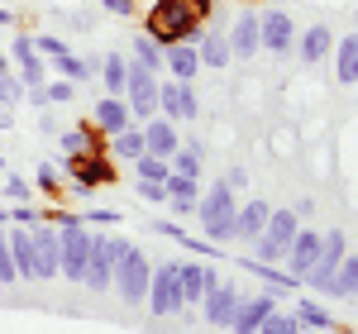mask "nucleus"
Segmentation results:
<instances>
[{
    "label": "nucleus",
    "instance_id": "603ef678",
    "mask_svg": "<svg viewBox=\"0 0 358 334\" xmlns=\"http://www.w3.org/2000/svg\"><path fill=\"white\" fill-rule=\"evenodd\" d=\"M354 301H358V291H354Z\"/></svg>",
    "mask_w": 358,
    "mask_h": 334
},
{
    "label": "nucleus",
    "instance_id": "09e8293b",
    "mask_svg": "<svg viewBox=\"0 0 358 334\" xmlns=\"http://www.w3.org/2000/svg\"><path fill=\"white\" fill-rule=\"evenodd\" d=\"M234 5H268V0H234Z\"/></svg>",
    "mask_w": 358,
    "mask_h": 334
},
{
    "label": "nucleus",
    "instance_id": "cd10ccee",
    "mask_svg": "<svg viewBox=\"0 0 358 334\" xmlns=\"http://www.w3.org/2000/svg\"><path fill=\"white\" fill-rule=\"evenodd\" d=\"M330 48H334V34H330L325 24H310V29L301 34V57H306V62H320Z\"/></svg>",
    "mask_w": 358,
    "mask_h": 334
},
{
    "label": "nucleus",
    "instance_id": "412c9836",
    "mask_svg": "<svg viewBox=\"0 0 358 334\" xmlns=\"http://www.w3.org/2000/svg\"><path fill=\"white\" fill-rule=\"evenodd\" d=\"M129 106H124V96H106V101H96V129L101 134H120V129H129Z\"/></svg>",
    "mask_w": 358,
    "mask_h": 334
},
{
    "label": "nucleus",
    "instance_id": "b1692460",
    "mask_svg": "<svg viewBox=\"0 0 358 334\" xmlns=\"http://www.w3.org/2000/svg\"><path fill=\"white\" fill-rule=\"evenodd\" d=\"M239 268H244V273H253V277H263L273 291H296V286H301V277L282 273L277 263H263V258H239Z\"/></svg>",
    "mask_w": 358,
    "mask_h": 334
},
{
    "label": "nucleus",
    "instance_id": "8fccbe9b",
    "mask_svg": "<svg viewBox=\"0 0 358 334\" xmlns=\"http://www.w3.org/2000/svg\"><path fill=\"white\" fill-rule=\"evenodd\" d=\"M0 172H5V158H0Z\"/></svg>",
    "mask_w": 358,
    "mask_h": 334
},
{
    "label": "nucleus",
    "instance_id": "1a4fd4ad",
    "mask_svg": "<svg viewBox=\"0 0 358 334\" xmlns=\"http://www.w3.org/2000/svg\"><path fill=\"white\" fill-rule=\"evenodd\" d=\"M344 253H349V239L339 234V229H330V234H320V258H315V268L306 273V286H315V291H325L334 277V268L344 263Z\"/></svg>",
    "mask_w": 358,
    "mask_h": 334
},
{
    "label": "nucleus",
    "instance_id": "bb28decb",
    "mask_svg": "<svg viewBox=\"0 0 358 334\" xmlns=\"http://www.w3.org/2000/svg\"><path fill=\"white\" fill-rule=\"evenodd\" d=\"M101 82H106V91L110 96H124V82H129V57H120V53H110V57H101Z\"/></svg>",
    "mask_w": 358,
    "mask_h": 334
},
{
    "label": "nucleus",
    "instance_id": "4468645a",
    "mask_svg": "<svg viewBox=\"0 0 358 334\" xmlns=\"http://www.w3.org/2000/svg\"><path fill=\"white\" fill-rule=\"evenodd\" d=\"M5 239H10V258H15L20 282H38V253H34V234H29V224H15Z\"/></svg>",
    "mask_w": 358,
    "mask_h": 334
},
{
    "label": "nucleus",
    "instance_id": "f704fd0d",
    "mask_svg": "<svg viewBox=\"0 0 358 334\" xmlns=\"http://www.w3.org/2000/svg\"><path fill=\"white\" fill-rule=\"evenodd\" d=\"M134 167H138V177H148V182H167V158H153V153H143V158H134Z\"/></svg>",
    "mask_w": 358,
    "mask_h": 334
},
{
    "label": "nucleus",
    "instance_id": "dca6fc26",
    "mask_svg": "<svg viewBox=\"0 0 358 334\" xmlns=\"http://www.w3.org/2000/svg\"><path fill=\"white\" fill-rule=\"evenodd\" d=\"M29 234H34V253H38V282L43 277H57V224L48 220H38V224H29Z\"/></svg>",
    "mask_w": 358,
    "mask_h": 334
},
{
    "label": "nucleus",
    "instance_id": "6ab92c4d",
    "mask_svg": "<svg viewBox=\"0 0 358 334\" xmlns=\"http://www.w3.org/2000/svg\"><path fill=\"white\" fill-rule=\"evenodd\" d=\"M224 38H229V53L239 57V62H244V57H253L258 48H263V38H258V15H239V20H234V29H229Z\"/></svg>",
    "mask_w": 358,
    "mask_h": 334
},
{
    "label": "nucleus",
    "instance_id": "f03ea898",
    "mask_svg": "<svg viewBox=\"0 0 358 334\" xmlns=\"http://www.w3.org/2000/svg\"><path fill=\"white\" fill-rule=\"evenodd\" d=\"M234 187L229 182H215V187H206V191L196 196V220L206 224V239L210 244H229L234 239Z\"/></svg>",
    "mask_w": 358,
    "mask_h": 334
},
{
    "label": "nucleus",
    "instance_id": "79ce46f5",
    "mask_svg": "<svg viewBox=\"0 0 358 334\" xmlns=\"http://www.w3.org/2000/svg\"><path fill=\"white\" fill-rule=\"evenodd\" d=\"M29 57H38V53H34V38L20 34V38H15V62H29Z\"/></svg>",
    "mask_w": 358,
    "mask_h": 334
},
{
    "label": "nucleus",
    "instance_id": "c85d7f7f",
    "mask_svg": "<svg viewBox=\"0 0 358 334\" xmlns=\"http://www.w3.org/2000/svg\"><path fill=\"white\" fill-rule=\"evenodd\" d=\"M48 67H53L57 77H67V82H86V77L101 67V62H86V57H77V53H57Z\"/></svg>",
    "mask_w": 358,
    "mask_h": 334
},
{
    "label": "nucleus",
    "instance_id": "37998d69",
    "mask_svg": "<svg viewBox=\"0 0 358 334\" xmlns=\"http://www.w3.org/2000/svg\"><path fill=\"white\" fill-rule=\"evenodd\" d=\"M101 5H106V10H110V15H120V20H124V15H129V10H134V0H101Z\"/></svg>",
    "mask_w": 358,
    "mask_h": 334
},
{
    "label": "nucleus",
    "instance_id": "ea45409f",
    "mask_svg": "<svg viewBox=\"0 0 358 334\" xmlns=\"http://www.w3.org/2000/svg\"><path fill=\"white\" fill-rule=\"evenodd\" d=\"M5 177H10V172H5ZM29 191H34V187H29L24 177H10V182H5V196H10V201H29Z\"/></svg>",
    "mask_w": 358,
    "mask_h": 334
},
{
    "label": "nucleus",
    "instance_id": "ddd939ff",
    "mask_svg": "<svg viewBox=\"0 0 358 334\" xmlns=\"http://www.w3.org/2000/svg\"><path fill=\"white\" fill-rule=\"evenodd\" d=\"M315 258H320V229H296V239L287 244V273L306 282V273L315 268Z\"/></svg>",
    "mask_w": 358,
    "mask_h": 334
},
{
    "label": "nucleus",
    "instance_id": "58836bf2",
    "mask_svg": "<svg viewBox=\"0 0 358 334\" xmlns=\"http://www.w3.org/2000/svg\"><path fill=\"white\" fill-rule=\"evenodd\" d=\"M34 187H38V191H57V167H53V163H38V172H34Z\"/></svg>",
    "mask_w": 358,
    "mask_h": 334
},
{
    "label": "nucleus",
    "instance_id": "de8ad7c7",
    "mask_svg": "<svg viewBox=\"0 0 358 334\" xmlns=\"http://www.w3.org/2000/svg\"><path fill=\"white\" fill-rule=\"evenodd\" d=\"M0 24H15V15H10V10H5V5H0Z\"/></svg>",
    "mask_w": 358,
    "mask_h": 334
},
{
    "label": "nucleus",
    "instance_id": "f8f14e48",
    "mask_svg": "<svg viewBox=\"0 0 358 334\" xmlns=\"http://www.w3.org/2000/svg\"><path fill=\"white\" fill-rule=\"evenodd\" d=\"M258 38H263L268 53H287V48L296 43V20H292L287 10H268V15L258 20Z\"/></svg>",
    "mask_w": 358,
    "mask_h": 334
},
{
    "label": "nucleus",
    "instance_id": "4be33fe9",
    "mask_svg": "<svg viewBox=\"0 0 358 334\" xmlns=\"http://www.w3.org/2000/svg\"><path fill=\"white\" fill-rule=\"evenodd\" d=\"M163 67L177 77V82H196V67H201L196 43H172V48H163Z\"/></svg>",
    "mask_w": 358,
    "mask_h": 334
},
{
    "label": "nucleus",
    "instance_id": "e433bc0d",
    "mask_svg": "<svg viewBox=\"0 0 358 334\" xmlns=\"http://www.w3.org/2000/svg\"><path fill=\"white\" fill-rule=\"evenodd\" d=\"M34 38V53L38 57H57V53H67V43L57 38V34H29Z\"/></svg>",
    "mask_w": 358,
    "mask_h": 334
},
{
    "label": "nucleus",
    "instance_id": "393cba45",
    "mask_svg": "<svg viewBox=\"0 0 358 334\" xmlns=\"http://www.w3.org/2000/svg\"><path fill=\"white\" fill-rule=\"evenodd\" d=\"M334 77H339L344 86L358 82V34H349V38L334 43Z\"/></svg>",
    "mask_w": 358,
    "mask_h": 334
},
{
    "label": "nucleus",
    "instance_id": "a19ab883",
    "mask_svg": "<svg viewBox=\"0 0 358 334\" xmlns=\"http://www.w3.org/2000/svg\"><path fill=\"white\" fill-rule=\"evenodd\" d=\"M138 196H143V201H158V205H163V201H167V187H163V182H148V177H143V182H138Z\"/></svg>",
    "mask_w": 358,
    "mask_h": 334
},
{
    "label": "nucleus",
    "instance_id": "c9c22d12",
    "mask_svg": "<svg viewBox=\"0 0 358 334\" xmlns=\"http://www.w3.org/2000/svg\"><path fill=\"white\" fill-rule=\"evenodd\" d=\"M43 101H53V106H62V101H77V82H67V77L43 82Z\"/></svg>",
    "mask_w": 358,
    "mask_h": 334
},
{
    "label": "nucleus",
    "instance_id": "72a5a7b5",
    "mask_svg": "<svg viewBox=\"0 0 358 334\" xmlns=\"http://www.w3.org/2000/svg\"><path fill=\"white\" fill-rule=\"evenodd\" d=\"M115 153L120 158H143V129H120L115 134Z\"/></svg>",
    "mask_w": 358,
    "mask_h": 334
},
{
    "label": "nucleus",
    "instance_id": "2eb2a0df",
    "mask_svg": "<svg viewBox=\"0 0 358 334\" xmlns=\"http://www.w3.org/2000/svg\"><path fill=\"white\" fill-rule=\"evenodd\" d=\"M177 282H182V306H196L220 282V273L215 268H201V263H177Z\"/></svg>",
    "mask_w": 358,
    "mask_h": 334
},
{
    "label": "nucleus",
    "instance_id": "a18cd8bd",
    "mask_svg": "<svg viewBox=\"0 0 358 334\" xmlns=\"http://www.w3.org/2000/svg\"><path fill=\"white\" fill-rule=\"evenodd\" d=\"M292 210H296V220H306V215H315V201H296Z\"/></svg>",
    "mask_w": 358,
    "mask_h": 334
},
{
    "label": "nucleus",
    "instance_id": "a878e982",
    "mask_svg": "<svg viewBox=\"0 0 358 334\" xmlns=\"http://www.w3.org/2000/svg\"><path fill=\"white\" fill-rule=\"evenodd\" d=\"M325 291H330V296H344V301L358 291V253H344V263L334 268V277H330Z\"/></svg>",
    "mask_w": 358,
    "mask_h": 334
},
{
    "label": "nucleus",
    "instance_id": "49530a36",
    "mask_svg": "<svg viewBox=\"0 0 358 334\" xmlns=\"http://www.w3.org/2000/svg\"><path fill=\"white\" fill-rule=\"evenodd\" d=\"M5 129H10V110L0 106V134H5Z\"/></svg>",
    "mask_w": 358,
    "mask_h": 334
},
{
    "label": "nucleus",
    "instance_id": "aec40b11",
    "mask_svg": "<svg viewBox=\"0 0 358 334\" xmlns=\"http://www.w3.org/2000/svg\"><path fill=\"white\" fill-rule=\"evenodd\" d=\"M196 53H201V67H229V62H234L224 29H201V38H196Z\"/></svg>",
    "mask_w": 358,
    "mask_h": 334
},
{
    "label": "nucleus",
    "instance_id": "0eeeda50",
    "mask_svg": "<svg viewBox=\"0 0 358 334\" xmlns=\"http://www.w3.org/2000/svg\"><path fill=\"white\" fill-rule=\"evenodd\" d=\"M148 310H153V320L158 315H177L182 306V282H177V263H158L153 268V282H148Z\"/></svg>",
    "mask_w": 358,
    "mask_h": 334
},
{
    "label": "nucleus",
    "instance_id": "423d86ee",
    "mask_svg": "<svg viewBox=\"0 0 358 334\" xmlns=\"http://www.w3.org/2000/svg\"><path fill=\"white\" fill-rule=\"evenodd\" d=\"M296 229H301L296 210H273L268 224H263V234L253 239V253H258L263 263H282V258H287V244L296 239Z\"/></svg>",
    "mask_w": 358,
    "mask_h": 334
},
{
    "label": "nucleus",
    "instance_id": "6e6552de",
    "mask_svg": "<svg viewBox=\"0 0 358 334\" xmlns=\"http://www.w3.org/2000/svg\"><path fill=\"white\" fill-rule=\"evenodd\" d=\"M124 106H129V115H138V119H153V115H158V82H153V72L138 67V62H129Z\"/></svg>",
    "mask_w": 358,
    "mask_h": 334
},
{
    "label": "nucleus",
    "instance_id": "473e14b6",
    "mask_svg": "<svg viewBox=\"0 0 358 334\" xmlns=\"http://www.w3.org/2000/svg\"><path fill=\"white\" fill-rule=\"evenodd\" d=\"M167 167H172V172H182V177H201V148H177V153H172V158H167Z\"/></svg>",
    "mask_w": 358,
    "mask_h": 334
},
{
    "label": "nucleus",
    "instance_id": "f257e3e1",
    "mask_svg": "<svg viewBox=\"0 0 358 334\" xmlns=\"http://www.w3.org/2000/svg\"><path fill=\"white\" fill-rule=\"evenodd\" d=\"M206 24H210V0H153L148 10V38L158 48L196 43Z\"/></svg>",
    "mask_w": 358,
    "mask_h": 334
},
{
    "label": "nucleus",
    "instance_id": "3c124183",
    "mask_svg": "<svg viewBox=\"0 0 358 334\" xmlns=\"http://www.w3.org/2000/svg\"><path fill=\"white\" fill-rule=\"evenodd\" d=\"M0 67H5V53H0Z\"/></svg>",
    "mask_w": 358,
    "mask_h": 334
},
{
    "label": "nucleus",
    "instance_id": "c03bdc74",
    "mask_svg": "<svg viewBox=\"0 0 358 334\" xmlns=\"http://www.w3.org/2000/svg\"><path fill=\"white\" fill-rule=\"evenodd\" d=\"M82 220H96V224H115V220H120V210H91V215H82Z\"/></svg>",
    "mask_w": 358,
    "mask_h": 334
},
{
    "label": "nucleus",
    "instance_id": "7c9ffc66",
    "mask_svg": "<svg viewBox=\"0 0 358 334\" xmlns=\"http://www.w3.org/2000/svg\"><path fill=\"white\" fill-rule=\"evenodd\" d=\"M134 62H138V67H148V72H158V67H163V48H158L148 34H138V38H134Z\"/></svg>",
    "mask_w": 358,
    "mask_h": 334
},
{
    "label": "nucleus",
    "instance_id": "4c0bfd02",
    "mask_svg": "<svg viewBox=\"0 0 358 334\" xmlns=\"http://www.w3.org/2000/svg\"><path fill=\"white\" fill-rule=\"evenodd\" d=\"M57 143H62V153H67V158H72V153H86V148H91L82 129H67V134H57Z\"/></svg>",
    "mask_w": 358,
    "mask_h": 334
},
{
    "label": "nucleus",
    "instance_id": "a211bd4d",
    "mask_svg": "<svg viewBox=\"0 0 358 334\" xmlns=\"http://www.w3.org/2000/svg\"><path fill=\"white\" fill-rule=\"evenodd\" d=\"M273 296H244L239 301V310H234V320H229V330L234 334H258V325L273 315Z\"/></svg>",
    "mask_w": 358,
    "mask_h": 334
},
{
    "label": "nucleus",
    "instance_id": "2f4dec72",
    "mask_svg": "<svg viewBox=\"0 0 358 334\" xmlns=\"http://www.w3.org/2000/svg\"><path fill=\"white\" fill-rule=\"evenodd\" d=\"M20 101H24V82H20V72L0 67V106L10 110V106H20Z\"/></svg>",
    "mask_w": 358,
    "mask_h": 334
},
{
    "label": "nucleus",
    "instance_id": "5701e85b",
    "mask_svg": "<svg viewBox=\"0 0 358 334\" xmlns=\"http://www.w3.org/2000/svg\"><path fill=\"white\" fill-rule=\"evenodd\" d=\"M268 215H273L268 201H248V205H239V210H234V239H258L263 224H268Z\"/></svg>",
    "mask_w": 358,
    "mask_h": 334
},
{
    "label": "nucleus",
    "instance_id": "9d476101",
    "mask_svg": "<svg viewBox=\"0 0 358 334\" xmlns=\"http://www.w3.org/2000/svg\"><path fill=\"white\" fill-rule=\"evenodd\" d=\"M239 286L234 282H215L206 296H201V315H206V325H215V330H229V320H234V310H239Z\"/></svg>",
    "mask_w": 358,
    "mask_h": 334
},
{
    "label": "nucleus",
    "instance_id": "f3484780",
    "mask_svg": "<svg viewBox=\"0 0 358 334\" xmlns=\"http://www.w3.org/2000/svg\"><path fill=\"white\" fill-rule=\"evenodd\" d=\"M177 148H182V139H177L172 119H163V115H153V119L143 124V153H153V158H172Z\"/></svg>",
    "mask_w": 358,
    "mask_h": 334
},
{
    "label": "nucleus",
    "instance_id": "9b49d317",
    "mask_svg": "<svg viewBox=\"0 0 358 334\" xmlns=\"http://www.w3.org/2000/svg\"><path fill=\"white\" fill-rule=\"evenodd\" d=\"M158 110H163V119H196V110H201L196 86H192V82H177V77H167V82L158 86Z\"/></svg>",
    "mask_w": 358,
    "mask_h": 334
},
{
    "label": "nucleus",
    "instance_id": "7ed1b4c3",
    "mask_svg": "<svg viewBox=\"0 0 358 334\" xmlns=\"http://www.w3.org/2000/svg\"><path fill=\"white\" fill-rule=\"evenodd\" d=\"M148 282H153V263L143 258V249H129L115 258V282L110 291H120V301H129V306H143L148 301Z\"/></svg>",
    "mask_w": 358,
    "mask_h": 334
},
{
    "label": "nucleus",
    "instance_id": "c756f323",
    "mask_svg": "<svg viewBox=\"0 0 358 334\" xmlns=\"http://www.w3.org/2000/svg\"><path fill=\"white\" fill-rule=\"evenodd\" d=\"M296 320H301V330H334L330 310L315 306V301H301V306H296Z\"/></svg>",
    "mask_w": 358,
    "mask_h": 334
},
{
    "label": "nucleus",
    "instance_id": "39448f33",
    "mask_svg": "<svg viewBox=\"0 0 358 334\" xmlns=\"http://www.w3.org/2000/svg\"><path fill=\"white\" fill-rule=\"evenodd\" d=\"M67 177H77V196H91L96 187L120 182V172H115V163L101 153V143H91L86 153H72V158H67Z\"/></svg>",
    "mask_w": 358,
    "mask_h": 334
},
{
    "label": "nucleus",
    "instance_id": "20e7f679",
    "mask_svg": "<svg viewBox=\"0 0 358 334\" xmlns=\"http://www.w3.org/2000/svg\"><path fill=\"white\" fill-rule=\"evenodd\" d=\"M124 249H129V239H115V234H91V258H86L82 286H91V291H110L115 258H120Z\"/></svg>",
    "mask_w": 358,
    "mask_h": 334
}]
</instances>
